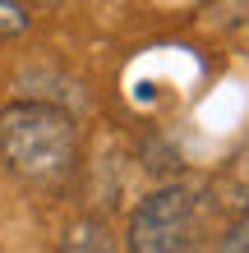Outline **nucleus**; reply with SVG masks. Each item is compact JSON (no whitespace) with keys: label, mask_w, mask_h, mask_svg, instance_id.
Returning a JSON list of instances; mask_svg holds the SVG:
<instances>
[{"label":"nucleus","mask_w":249,"mask_h":253,"mask_svg":"<svg viewBox=\"0 0 249 253\" xmlns=\"http://www.w3.org/2000/svg\"><path fill=\"white\" fill-rule=\"evenodd\" d=\"M0 161L33 189L65 184L79 166V120L51 101H9L0 106Z\"/></svg>","instance_id":"obj_1"},{"label":"nucleus","mask_w":249,"mask_h":253,"mask_svg":"<svg viewBox=\"0 0 249 253\" xmlns=\"http://www.w3.org/2000/svg\"><path fill=\"white\" fill-rule=\"evenodd\" d=\"M129 253H203L208 249V198L185 184H166L148 193L125 230Z\"/></svg>","instance_id":"obj_2"},{"label":"nucleus","mask_w":249,"mask_h":253,"mask_svg":"<svg viewBox=\"0 0 249 253\" xmlns=\"http://www.w3.org/2000/svg\"><path fill=\"white\" fill-rule=\"evenodd\" d=\"M212 207H222L226 216L249 212V138L217 166V175H212Z\"/></svg>","instance_id":"obj_3"},{"label":"nucleus","mask_w":249,"mask_h":253,"mask_svg":"<svg viewBox=\"0 0 249 253\" xmlns=\"http://www.w3.org/2000/svg\"><path fill=\"white\" fill-rule=\"evenodd\" d=\"M55 253H115V230L106 216H79L60 230V249Z\"/></svg>","instance_id":"obj_4"},{"label":"nucleus","mask_w":249,"mask_h":253,"mask_svg":"<svg viewBox=\"0 0 249 253\" xmlns=\"http://www.w3.org/2000/svg\"><path fill=\"white\" fill-rule=\"evenodd\" d=\"M33 14H28L23 0H0V37H23Z\"/></svg>","instance_id":"obj_5"},{"label":"nucleus","mask_w":249,"mask_h":253,"mask_svg":"<svg viewBox=\"0 0 249 253\" xmlns=\"http://www.w3.org/2000/svg\"><path fill=\"white\" fill-rule=\"evenodd\" d=\"M23 5H60V0H23Z\"/></svg>","instance_id":"obj_6"}]
</instances>
